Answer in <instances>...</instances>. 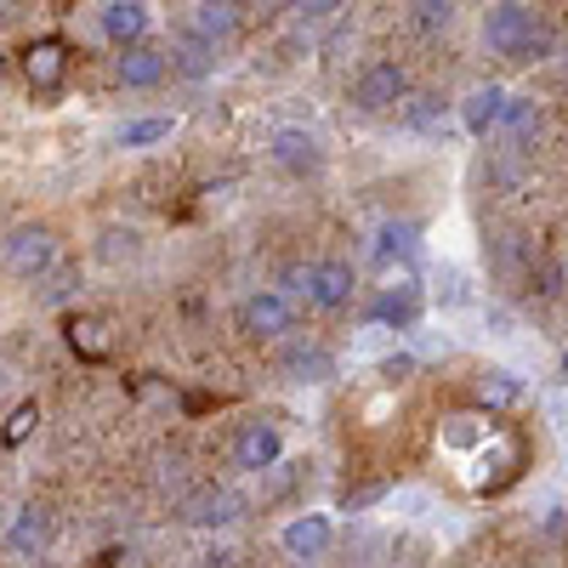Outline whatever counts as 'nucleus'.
Returning a JSON list of instances; mask_svg holds the SVG:
<instances>
[{
	"instance_id": "5701e85b",
	"label": "nucleus",
	"mask_w": 568,
	"mask_h": 568,
	"mask_svg": "<svg viewBox=\"0 0 568 568\" xmlns=\"http://www.w3.org/2000/svg\"><path fill=\"white\" fill-rule=\"evenodd\" d=\"M69 347L85 353V358H109V353H114V329H109V318H98V313H74V318H69Z\"/></svg>"
},
{
	"instance_id": "412c9836",
	"label": "nucleus",
	"mask_w": 568,
	"mask_h": 568,
	"mask_svg": "<svg viewBox=\"0 0 568 568\" xmlns=\"http://www.w3.org/2000/svg\"><path fill=\"white\" fill-rule=\"evenodd\" d=\"M495 131H506L517 149H529V142L546 131V109L535 103V98H506V114H500V125Z\"/></svg>"
},
{
	"instance_id": "393cba45",
	"label": "nucleus",
	"mask_w": 568,
	"mask_h": 568,
	"mask_svg": "<svg viewBox=\"0 0 568 568\" xmlns=\"http://www.w3.org/2000/svg\"><path fill=\"white\" fill-rule=\"evenodd\" d=\"M455 18H460V7H449V0H415V7H409V23L420 34H449Z\"/></svg>"
},
{
	"instance_id": "dca6fc26",
	"label": "nucleus",
	"mask_w": 568,
	"mask_h": 568,
	"mask_svg": "<svg viewBox=\"0 0 568 568\" xmlns=\"http://www.w3.org/2000/svg\"><path fill=\"white\" fill-rule=\"evenodd\" d=\"M63 74H69V45L63 40H34L29 52H23V80L40 91V98H52V91L63 85Z\"/></svg>"
},
{
	"instance_id": "f704fd0d",
	"label": "nucleus",
	"mask_w": 568,
	"mask_h": 568,
	"mask_svg": "<svg viewBox=\"0 0 568 568\" xmlns=\"http://www.w3.org/2000/svg\"><path fill=\"white\" fill-rule=\"evenodd\" d=\"M29 568H58V562H45V557H40V562H29Z\"/></svg>"
},
{
	"instance_id": "a211bd4d",
	"label": "nucleus",
	"mask_w": 568,
	"mask_h": 568,
	"mask_svg": "<svg viewBox=\"0 0 568 568\" xmlns=\"http://www.w3.org/2000/svg\"><path fill=\"white\" fill-rule=\"evenodd\" d=\"M369 256L382 262V267H393V262H415V256H420V227H415V222H382V233H375Z\"/></svg>"
},
{
	"instance_id": "0eeeda50",
	"label": "nucleus",
	"mask_w": 568,
	"mask_h": 568,
	"mask_svg": "<svg viewBox=\"0 0 568 568\" xmlns=\"http://www.w3.org/2000/svg\"><path fill=\"white\" fill-rule=\"evenodd\" d=\"M329 546H336V524H329V511H296L278 524V551L291 557L296 568H313L329 557Z\"/></svg>"
},
{
	"instance_id": "f03ea898",
	"label": "nucleus",
	"mask_w": 568,
	"mask_h": 568,
	"mask_svg": "<svg viewBox=\"0 0 568 568\" xmlns=\"http://www.w3.org/2000/svg\"><path fill=\"white\" fill-rule=\"evenodd\" d=\"M63 262V245H58V227L52 222H12L7 240H0V267L23 284H40Z\"/></svg>"
},
{
	"instance_id": "4be33fe9",
	"label": "nucleus",
	"mask_w": 568,
	"mask_h": 568,
	"mask_svg": "<svg viewBox=\"0 0 568 568\" xmlns=\"http://www.w3.org/2000/svg\"><path fill=\"white\" fill-rule=\"evenodd\" d=\"M415 313H420V291L409 278H398V284H382V302H375V324H398V329H409L415 324Z\"/></svg>"
},
{
	"instance_id": "6ab92c4d",
	"label": "nucleus",
	"mask_w": 568,
	"mask_h": 568,
	"mask_svg": "<svg viewBox=\"0 0 568 568\" xmlns=\"http://www.w3.org/2000/svg\"><path fill=\"white\" fill-rule=\"evenodd\" d=\"M165 58H171V74H182V80H211V74L222 69V52H216V45H205V40H187V34L171 45Z\"/></svg>"
},
{
	"instance_id": "bb28decb",
	"label": "nucleus",
	"mask_w": 568,
	"mask_h": 568,
	"mask_svg": "<svg viewBox=\"0 0 568 568\" xmlns=\"http://www.w3.org/2000/svg\"><path fill=\"white\" fill-rule=\"evenodd\" d=\"M40 284H45V291H40V302H52V307L74 296V273H69V267H52V273H45Z\"/></svg>"
},
{
	"instance_id": "c9c22d12",
	"label": "nucleus",
	"mask_w": 568,
	"mask_h": 568,
	"mask_svg": "<svg viewBox=\"0 0 568 568\" xmlns=\"http://www.w3.org/2000/svg\"><path fill=\"white\" fill-rule=\"evenodd\" d=\"M562 375H568V353H562Z\"/></svg>"
},
{
	"instance_id": "473e14b6",
	"label": "nucleus",
	"mask_w": 568,
	"mask_h": 568,
	"mask_svg": "<svg viewBox=\"0 0 568 568\" xmlns=\"http://www.w3.org/2000/svg\"><path fill=\"white\" fill-rule=\"evenodd\" d=\"M7 387H12V369H7V364H0V398H7Z\"/></svg>"
},
{
	"instance_id": "b1692460",
	"label": "nucleus",
	"mask_w": 568,
	"mask_h": 568,
	"mask_svg": "<svg viewBox=\"0 0 568 568\" xmlns=\"http://www.w3.org/2000/svg\"><path fill=\"white\" fill-rule=\"evenodd\" d=\"M478 398H484L489 409H506V404L524 398V382H517L511 369H484V375H478Z\"/></svg>"
},
{
	"instance_id": "a878e982",
	"label": "nucleus",
	"mask_w": 568,
	"mask_h": 568,
	"mask_svg": "<svg viewBox=\"0 0 568 568\" xmlns=\"http://www.w3.org/2000/svg\"><path fill=\"white\" fill-rule=\"evenodd\" d=\"M98 256L114 262V267H120V262H136V256H142V233H136V227H103Z\"/></svg>"
},
{
	"instance_id": "f3484780",
	"label": "nucleus",
	"mask_w": 568,
	"mask_h": 568,
	"mask_svg": "<svg viewBox=\"0 0 568 568\" xmlns=\"http://www.w3.org/2000/svg\"><path fill=\"white\" fill-rule=\"evenodd\" d=\"M506 98H511V91L506 85H471L466 91V98L455 103V114H460V125H466V136H489L495 125H500V114H506Z\"/></svg>"
},
{
	"instance_id": "1a4fd4ad",
	"label": "nucleus",
	"mask_w": 568,
	"mask_h": 568,
	"mask_svg": "<svg viewBox=\"0 0 568 568\" xmlns=\"http://www.w3.org/2000/svg\"><path fill=\"white\" fill-rule=\"evenodd\" d=\"M52 535H58L52 506L23 500V506L7 517V535H0V546H7V557H18V562H40L45 551H52Z\"/></svg>"
},
{
	"instance_id": "72a5a7b5",
	"label": "nucleus",
	"mask_w": 568,
	"mask_h": 568,
	"mask_svg": "<svg viewBox=\"0 0 568 568\" xmlns=\"http://www.w3.org/2000/svg\"><path fill=\"white\" fill-rule=\"evenodd\" d=\"M12 12H18V7H7V0H0V29H7V23H12Z\"/></svg>"
},
{
	"instance_id": "ddd939ff",
	"label": "nucleus",
	"mask_w": 568,
	"mask_h": 568,
	"mask_svg": "<svg viewBox=\"0 0 568 568\" xmlns=\"http://www.w3.org/2000/svg\"><path fill=\"white\" fill-rule=\"evenodd\" d=\"M245 517V500L233 489H194L182 500V524L187 529H233Z\"/></svg>"
},
{
	"instance_id": "423d86ee",
	"label": "nucleus",
	"mask_w": 568,
	"mask_h": 568,
	"mask_svg": "<svg viewBox=\"0 0 568 568\" xmlns=\"http://www.w3.org/2000/svg\"><path fill=\"white\" fill-rule=\"evenodd\" d=\"M227 460H233V471H245V478L273 471L284 460V426L267 420V415L240 420V426H233V444H227Z\"/></svg>"
},
{
	"instance_id": "6e6552de",
	"label": "nucleus",
	"mask_w": 568,
	"mask_h": 568,
	"mask_svg": "<svg viewBox=\"0 0 568 568\" xmlns=\"http://www.w3.org/2000/svg\"><path fill=\"white\" fill-rule=\"evenodd\" d=\"M267 160H273L284 176H296V182H307V176H324V165H329L324 142H318L307 125H278V131L267 136Z\"/></svg>"
},
{
	"instance_id": "7ed1b4c3",
	"label": "nucleus",
	"mask_w": 568,
	"mask_h": 568,
	"mask_svg": "<svg viewBox=\"0 0 568 568\" xmlns=\"http://www.w3.org/2000/svg\"><path fill=\"white\" fill-rule=\"evenodd\" d=\"M484 45L495 58H511V63H535V52H546V34H540V18L524 0H500V7L484 12Z\"/></svg>"
},
{
	"instance_id": "39448f33",
	"label": "nucleus",
	"mask_w": 568,
	"mask_h": 568,
	"mask_svg": "<svg viewBox=\"0 0 568 568\" xmlns=\"http://www.w3.org/2000/svg\"><path fill=\"white\" fill-rule=\"evenodd\" d=\"M347 103H353L358 114H369V120L404 109V103H409V74H404V63L369 58V63L353 74V85H347Z\"/></svg>"
},
{
	"instance_id": "f8f14e48",
	"label": "nucleus",
	"mask_w": 568,
	"mask_h": 568,
	"mask_svg": "<svg viewBox=\"0 0 568 568\" xmlns=\"http://www.w3.org/2000/svg\"><path fill=\"white\" fill-rule=\"evenodd\" d=\"M240 23H245V7H233V0H200V7H187V18H182V34L187 40H205V45H222L240 34Z\"/></svg>"
},
{
	"instance_id": "aec40b11",
	"label": "nucleus",
	"mask_w": 568,
	"mask_h": 568,
	"mask_svg": "<svg viewBox=\"0 0 568 568\" xmlns=\"http://www.w3.org/2000/svg\"><path fill=\"white\" fill-rule=\"evenodd\" d=\"M171 131H176V114H131L114 125V142L120 149H160Z\"/></svg>"
},
{
	"instance_id": "9d476101",
	"label": "nucleus",
	"mask_w": 568,
	"mask_h": 568,
	"mask_svg": "<svg viewBox=\"0 0 568 568\" xmlns=\"http://www.w3.org/2000/svg\"><path fill=\"white\" fill-rule=\"evenodd\" d=\"M278 369H284V382H296V387H324L329 375H336V353L313 336H291L278 347Z\"/></svg>"
},
{
	"instance_id": "f257e3e1",
	"label": "nucleus",
	"mask_w": 568,
	"mask_h": 568,
	"mask_svg": "<svg viewBox=\"0 0 568 568\" xmlns=\"http://www.w3.org/2000/svg\"><path fill=\"white\" fill-rule=\"evenodd\" d=\"M284 296L307 302L313 313H342V307H353V296H358V273H353V262H342V256L296 262V267H284Z\"/></svg>"
},
{
	"instance_id": "9b49d317",
	"label": "nucleus",
	"mask_w": 568,
	"mask_h": 568,
	"mask_svg": "<svg viewBox=\"0 0 568 568\" xmlns=\"http://www.w3.org/2000/svg\"><path fill=\"white\" fill-rule=\"evenodd\" d=\"M98 29L114 52H131V45H149V29H154V7H142V0H109L98 7Z\"/></svg>"
},
{
	"instance_id": "e433bc0d",
	"label": "nucleus",
	"mask_w": 568,
	"mask_h": 568,
	"mask_svg": "<svg viewBox=\"0 0 568 568\" xmlns=\"http://www.w3.org/2000/svg\"><path fill=\"white\" fill-rule=\"evenodd\" d=\"M91 568H109V562H91Z\"/></svg>"
},
{
	"instance_id": "cd10ccee",
	"label": "nucleus",
	"mask_w": 568,
	"mask_h": 568,
	"mask_svg": "<svg viewBox=\"0 0 568 568\" xmlns=\"http://www.w3.org/2000/svg\"><path fill=\"white\" fill-rule=\"evenodd\" d=\"M291 12H296L302 29H318V23H336V18H342L336 0H313V7H291Z\"/></svg>"
},
{
	"instance_id": "2f4dec72",
	"label": "nucleus",
	"mask_w": 568,
	"mask_h": 568,
	"mask_svg": "<svg viewBox=\"0 0 568 568\" xmlns=\"http://www.w3.org/2000/svg\"><path fill=\"white\" fill-rule=\"evenodd\" d=\"M205 568H240V551H227V546H216V551L205 557Z\"/></svg>"
},
{
	"instance_id": "c85d7f7f",
	"label": "nucleus",
	"mask_w": 568,
	"mask_h": 568,
	"mask_svg": "<svg viewBox=\"0 0 568 568\" xmlns=\"http://www.w3.org/2000/svg\"><path fill=\"white\" fill-rule=\"evenodd\" d=\"M438 114H444V98H438V91H426V98H409V125H415V131H426Z\"/></svg>"
},
{
	"instance_id": "c756f323",
	"label": "nucleus",
	"mask_w": 568,
	"mask_h": 568,
	"mask_svg": "<svg viewBox=\"0 0 568 568\" xmlns=\"http://www.w3.org/2000/svg\"><path fill=\"white\" fill-rule=\"evenodd\" d=\"M34 426H40V409H34V404H18V409H12V420H7V444H23V438L34 433Z\"/></svg>"
},
{
	"instance_id": "4468645a",
	"label": "nucleus",
	"mask_w": 568,
	"mask_h": 568,
	"mask_svg": "<svg viewBox=\"0 0 568 568\" xmlns=\"http://www.w3.org/2000/svg\"><path fill=\"white\" fill-rule=\"evenodd\" d=\"M495 438H500V426H495V415H484V409L449 415V420L438 426V444H444V455H471V449H489Z\"/></svg>"
},
{
	"instance_id": "20e7f679",
	"label": "nucleus",
	"mask_w": 568,
	"mask_h": 568,
	"mask_svg": "<svg viewBox=\"0 0 568 568\" xmlns=\"http://www.w3.org/2000/svg\"><path fill=\"white\" fill-rule=\"evenodd\" d=\"M233 324H240V336L245 342H291L296 336V302L284 296V291H273V284H262V291H245L240 296V307H233Z\"/></svg>"
},
{
	"instance_id": "7c9ffc66",
	"label": "nucleus",
	"mask_w": 568,
	"mask_h": 568,
	"mask_svg": "<svg viewBox=\"0 0 568 568\" xmlns=\"http://www.w3.org/2000/svg\"><path fill=\"white\" fill-rule=\"evenodd\" d=\"M382 369H387V382H409V369H415V358H409V353H398V358H387Z\"/></svg>"
},
{
	"instance_id": "2eb2a0df",
	"label": "nucleus",
	"mask_w": 568,
	"mask_h": 568,
	"mask_svg": "<svg viewBox=\"0 0 568 568\" xmlns=\"http://www.w3.org/2000/svg\"><path fill=\"white\" fill-rule=\"evenodd\" d=\"M165 74H171V58L160 52V45H131V52L114 58V80L125 91H160Z\"/></svg>"
}]
</instances>
